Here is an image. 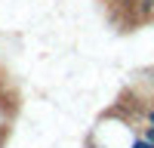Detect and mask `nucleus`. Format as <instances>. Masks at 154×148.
<instances>
[{
    "mask_svg": "<svg viewBox=\"0 0 154 148\" xmlns=\"http://www.w3.org/2000/svg\"><path fill=\"white\" fill-rule=\"evenodd\" d=\"M145 139H148V145L154 148V127H148V130H145Z\"/></svg>",
    "mask_w": 154,
    "mask_h": 148,
    "instance_id": "f257e3e1",
    "label": "nucleus"
},
{
    "mask_svg": "<svg viewBox=\"0 0 154 148\" xmlns=\"http://www.w3.org/2000/svg\"><path fill=\"white\" fill-rule=\"evenodd\" d=\"M133 148H151V145H148V139H136V142H133Z\"/></svg>",
    "mask_w": 154,
    "mask_h": 148,
    "instance_id": "f03ea898",
    "label": "nucleus"
}]
</instances>
